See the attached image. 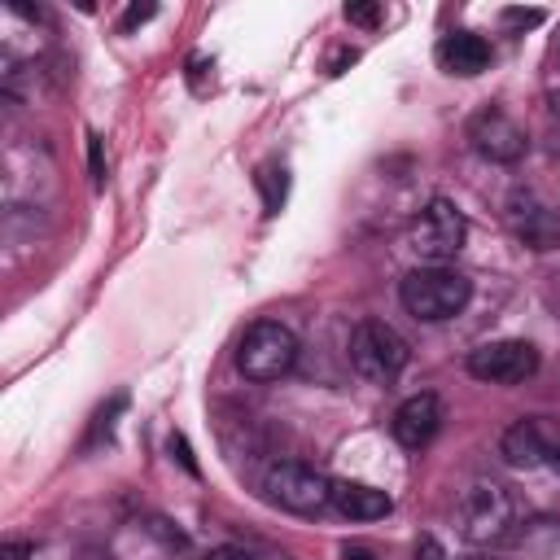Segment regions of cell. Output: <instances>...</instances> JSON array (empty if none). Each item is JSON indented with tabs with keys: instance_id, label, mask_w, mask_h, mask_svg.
<instances>
[{
	"instance_id": "cell-6",
	"label": "cell",
	"mask_w": 560,
	"mask_h": 560,
	"mask_svg": "<svg viewBox=\"0 0 560 560\" xmlns=\"http://www.w3.org/2000/svg\"><path fill=\"white\" fill-rule=\"evenodd\" d=\"M464 236H468V223L455 210V201H446V197L424 201L420 214L411 219V232H407L411 249L420 258H429L433 267H446V258H455L464 249Z\"/></svg>"
},
{
	"instance_id": "cell-13",
	"label": "cell",
	"mask_w": 560,
	"mask_h": 560,
	"mask_svg": "<svg viewBox=\"0 0 560 560\" xmlns=\"http://www.w3.org/2000/svg\"><path fill=\"white\" fill-rule=\"evenodd\" d=\"M332 508H337L341 516H350V521H381V516H389L394 499H389L385 490L368 486V481L341 477V481H332Z\"/></svg>"
},
{
	"instance_id": "cell-14",
	"label": "cell",
	"mask_w": 560,
	"mask_h": 560,
	"mask_svg": "<svg viewBox=\"0 0 560 560\" xmlns=\"http://www.w3.org/2000/svg\"><path fill=\"white\" fill-rule=\"evenodd\" d=\"M122 407H127V394H114L96 416H92V433H88V442L83 446H96V442H109V433H114V420L122 416Z\"/></svg>"
},
{
	"instance_id": "cell-5",
	"label": "cell",
	"mask_w": 560,
	"mask_h": 560,
	"mask_svg": "<svg viewBox=\"0 0 560 560\" xmlns=\"http://www.w3.org/2000/svg\"><path fill=\"white\" fill-rule=\"evenodd\" d=\"M262 490L276 508L293 512V516H319L332 508V481L311 468V464H298V459H280L267 468L262 477Z\"/></svg>"
},
{
	"instance_id": "cell-16",
	"label": "cell",
	"mask_w": 560,
	"mask_h": 560,
	"mask_svg": "<svg viewBox=\"0 0 560 560\" xmlns=\"http://www.w3.org/2000/svg\"><path fill=\"white\" fill-rule=\"evenodd\" d=\"M503 22H508V26L529 31V26H542V22H547V13H542V9H503Z\"/></svg>"
},
{
	"instance_id": "cell-23",
	"label": "cell",
	"mask_w": 560,
	"mask_h": 560,
	"mask_svg": "<svg viewBox=\"0 0 560 560\" xmlns=\"http://www.w3.org/2000/svg\"><path fill=\"white\" fill-rule=\"evenodd\" d=\"M171 451H175V455H179V464H184V468H188V472H197V459H192V455H188V442H184V438H179V433H175V438H171Z\"/></svg>"
},
{
	"instance_id": "cell-20",
	"label": "cell",
	"mask_w": 560,
	"mask_h": 560,
	"mask_svg": "<svg viewBox=\"0 0 560 560\" xmlns=\"http://www.w3.org/2000/svg\"><path fill=\"white\" fill-rule=\"evenodd\" d=\"M149 18H158V4H131V9L122 13V31H131V26H140V22H149Z\"/></svg>"
},
{
	"instance_id": "cell-9",
	"label": "cell",
	"mask_w": 560,
	"mask_h": 560,
	"mask_svg": "<svg viewBox=\"0 0 560 560\" xmlns=\"http://www.w3.org/2000/svg\"><path fill=\"white\" fill-rule=\"evenodd\" d=\"M508 228L529 249H556L560 245V214L542 197H534L529 188H516L508 197Z\"/></svg>"
},
{
	"instance_id": "cell-21",
	"label": "cell",
	"mask_w": 560,
	"mask_h": 560,
	"mask_svg": "<svg viewBox=\"0 0 560 560\" xmlns=\"http://www.w3.org/2000/svg\"><path fill=\"white\" fill-rule=\"evenodd\" d=\"M88 158H92V179L105 184V162H101V136L96 131L88 136Z\"/></svg>"
},
{
	"instance_id": "cell-12",
	"label": "cell",
	"mask_w": 560,
	"mask_h": 560,
	"mask_svg": "<svg viewBox=\"0 0 560 560\" xmlns=\"http://www.w3.org/2000/svg\"><path fill=\"white\" fill-rule=\"evenodd\" d=\"M438 66L446 74H459V79H472L490 66V44L472 31H451L438 39Z\"/></svg>"
},
{
	"instance_id": "cell-8",
	"label": "cell",
	"mask_w": 560,
	"mask_h": 560,
	"mask_svg": "<svg viewBox=\"0 0 560 560\" xmlns=\"http://www.w3.org/2000/svg\"><path fill=\"white\" fill-rule=\"evenodd\" d=\"M534 372H538V350L521 337H499L468 354V376L486 385H521Z\"/></svg>"
},
{
	"instance_id": "cell-15",
	"label": "cell",
	"mask_w": 560,
	"mask_h": 560,
	"mask_svg": "<svg viewBox=\"0 0 560 560\" xmlns=\"http://www.w3.org/2000/svg\"><path fill=\"white\" fill-rule=\"evenodd\" d=\"M258 184H262V192H267V214H276V210L284 206V192H289V175H284V166H280V171H276V166L262 171Z\"/></svg>"
},
{
	"instance_id": "cell-1",
	"label": "cell",
	"mask_w": 560,
	"mask_h": 560,
	"mask_svg": "<svg viewBox=\"0 0 560 560\" xmlns=\"http://www.w3.org/2000/svg\"><path fill=\"white\" fill-rule=\"evenodd\" d=\"M398 298H402L407 315H416L424 324H442V319H455L468 306L472 284L455 267H433L429 262V267H416V271L402 276Z\"/></svg>"
},
{
	"instance_id": "cell-18",
	"label": "cell",
	"mask_w": 560,
	"mask_h": 560,
	"mask_svg": "<svg viewBox=\"0 0 560 560\" xmlns=\"http://www.w3.org/2000/svg\"><path fill=\"white\" fill-rule=\"evenodd\" d=\"M31 556H35V542H26V538H9L0 547V560H31Z\"/></svg>"
},
{
	"instance_id": "cell-2",
	"label": "cell",
	"mask_w": 560,
	"mask_h": 560,
	"mask_svg": "<svg viewBox=\"0 0 560 560\" xmlns=\"http://www.w3.org/2000/svg\"><path fill=\"white\" fill-rule=\"evenodd\" d=\"M455 525L464 534V542L472 547H494L503 538H512V525H516V499L508 486H494V481H477L459 494L455 503Z\"/></svg>"
},
{
	"instance_id": "cell-17",
	"label": "cell",
	"mask_w": 560,
	"mask_h": 560,
	"mask_svg": "<svg viewBox=\"0 0 560 560\" xmlns=\"http://www.w3.org/2000/svg\"><path fill=\"white\" fill-rule=\"evenodd\" d=\"M346 22L376 26V22H381V4H346Z\"/></svg>"
},
{
	"instance_id": "cell-25",
	"label": "cell",
	"mask_w": 560,
	"mask_h": 560,
	"mask_svg": "<svg viewBox=\"0 0 560 560\" xmlns=\"http://www.w3.org/2000/svg\"><path fill=\"white\" fill-rule=\"evenodd\" d=\"M547 464H551V468H556V472H560V446H556V455H551V459H547Z\"/></svg>"
},
{
	"instance_id": "cell-24",
	"label": "cell",
	"mask_w": 560,
	"mask_h": 560,
	"mask_svg": "<svg viewBox=\"0 0 560 560\" xmlns=\"http://www.w3.org/2000/svg\"><path fill=\"white\" fill-rule=\"evenodd\" d=\"M341 560H376V556H372L368 547H346V551H341Z\"/></svg>"
},
{
	"instance_id": "cell-19",
	"label": "cell",
	"mask_w": 560,
	"mask_h": 560,
	"mask_svg": "<svg viewBox=\"0 0 560 560\" xmlns=\"http://www.w3.org/2000/svg\"><path fill=\"white\" fill-rule=\"evenodd\" d=\"M411 560H446V547L433 538V534H424L420 542H416V556Z\"/></svg>"
},
{
	"instance_id": "cell-11",
	"label": "cell",
	"mask_w": 560,
	"mask_h": 560,
	"mask_svg": "<svg viewBox=\"0 0 560 560\" xmlns=\"http://www.w3.org/2000/svg\"><path fill=\"white\" fill-rule=\"evenodd\" d=\"M556 446H560V433H556L542 416H521V420L503 433V442H499V451H503V459H508L512 468L547 464V459L556 455Z\"/></svg>"
},
{
	"instance_id": "cell-3",
	"label": "cell",
	"mask_w": 560,
	"mask_h": 560,
	"mask_svg": "<svg viewBox=\"0 0 560 560\" xmlns=\"http://www.w3.org/2000/svg\"><path fill=\"white\" fill-rule=\"evenodd\" d=\"M298 363V337L289 324L280 319H254L236 346V368L245 381L254 385H271L280 376H289Z\"/></svg>"
},
{
	"instance_id": "cell-22",
	"label": "cell",
	"mask_w": 560,
	"mask_h": 560,
	"mask_svg": "<svg viewBox=\"0 0 560 560\" xmlns=\"http://www.w3.org/2000/svg\"><path fill=\"white\" fill-rule=\"evenodd\" d=\"M206 560H254V556H249L245 547H232V542H223V547H214Z\"/></svg>"
},
{
	"instance_id": "cell-7",
	"label": "cell",
	"mask_w": 560,
	"mask_h": 560,
	"mask_svg": "<svg viewBox=\"0 0 560 560\" xmlns=\"http://www.w3.org/2000/svg\"><path fill=\"white\" fill-rule=\"evenodd\" d=\"M468 144H472L486 162H499V166H512V162H521V158L529 153L525 127H521L508 109H499V105H486V109H477V114L468 118Z\"/></svg>"
},
{
	"instance_id": "cell-26",
	"label": "cell",
	"mask_w": 560,
	"mask_h": 560,
	"mask_svg": "<svg viewBox=\"0 0 560 560\" xmlns=\"http://www.w3.org/2000/svg\"><path fill=\"white\" fill-rule=\"evenodd\" d=\"M477 560H494V556H477Z\"/></svg>"
},
{
	"instance_id": "cell-10",
	"label": "cell",
	"mask_w": 560,
	"mask_h": 560,
	"mask_svg": "<svg viewBox=\"0 0 560 560\" xmlns=\"http://www.w3.org/2000/svg\"><path fill=\"white\" fill-rule=\"evenodd\" d=\"M438 429H442V402L429 389L402 398L398 411H394V420H389V433H394V442L402 451H424L438 438Z\"/></svg>"
},
{
	"instance_id": "cell-4",
	"label": "cell",
	"mask_w": 560,
	"mask_h": 560,
	"mask_svg": "<svg viewBox=\"0 0 560 560\" xmlns=\"http://www.w3.org/2000/svg\"><path fill=\"white\" fill-rule=\"evenodd\" d=\"M411 350L402 341L398 328H389L385 319H359L350 332V368L372 381V385H389L402 368H407Z\"/></svg>"
}]
</instances>
